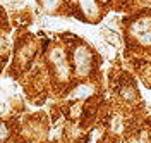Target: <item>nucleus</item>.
I'll list each match as a JSON object with an SVG mask.
<instances>
[{
	"mask_svg": "<svg viewBox=\"0 0 151 143\" xmlns=\"http://www.w3.org/2000/svg\"><path fill=\"white\" fill-rule=\"evenodd\" d=\"M132 35L144 45H151V17H142L132 26Z\"/></svg>",
	"mask_w": 151,
	"mask_h": 143,
	"instance_id": "f257e3e1",
	"label": "nucleus"
},
{
	"mask_svg": "<svg viewBox=\"0 0 151 143\" xmlns=\"http://www.w3.org/2000/svg\"><path fill=\"white\" fill-rule=\"evenodd\" d=\"M74 62H76V69L79 74H88L89 71V64H91V55L84 47L77 48L74 54Z\"/></svg>",
	"mask_w": 151,
	"mask_h": 143,
	"instance_id": "f03ea898",
	"label": "nucleus"
},
{
	"mask_svg": "<svg viewBox=\"0 0 151 143\" xmlns=\"http://www.w3.org/2000/svg\"><path fill=\"white\" fill-rule=\"evenodd\" d=\"M91 93H93V88L88 85H83V86H79V88H76L74 91L70 93V97L72 98H84V97H89Z\"/></svg>",
	"mask_w": 151,
	"mask_h": 143,
	"instance_id": "7ed1b4c3",
	"label": "nucleus"
},
{
	"mask_svg": "<svg viewBox=\"0 0 151 143\" xmlns=\"http://www.w3.org/2000/svg\"><path fill=\"white\" fill-rule=\"evenodd\" d=\"M81 5H83V10H84L88 16H93V14L98 12L94 0H81Z\"/></svg>",
	"mask_w": 151,
	"mask_h": 143,
	"instance_id": "20e7f679",
	"label": "nucleus"
},
{
	"mask_svg": "<svg viewBox=\"0 0 151 143\" xmlns=\"http://www.w3.org/2000/svg\"><path fill=\"white\" fill-rule=\"evenodd\" d=\"M41 4L45 5V9L47 10H52L57 7V4H58V0H41Z\"/></svg>",
	"mask_w": 151,
	"mask_h": 143,
	"instance_id": "39448f33",
	"label": "nucleus"
},
{
	"mask_svg": "<svg viewBox=\"0 0 151 143\" xmlns=\"http://www.w3.org/2000/svg\"><path fill=\"white\" fill-rule=\"evenodd\" d=\"M5 136H7V129H5V128H4V126L0 124V142H2V140H4Z\"/></svg>",
	"mask_w": 151,
	"mask_h": 143,
	"instance_id": "423d86ee",
	"label": "nucleus"
},
{
	"mask_svg": "<svg viewBox=\"0 0 151 143\" xmlns=\"http://www.w3.org/2000/svg\"><path fill=\"white\" fill-rule=\"evenodd\" d=\"M2 47H4V41H2V38H0V50H2Z\"/></svg>",
	"mask_w": 151,
	"mask_h": 143,
	"instance_id": "0eeeda50",
	"label": "nucleus"
}]
</instances>
